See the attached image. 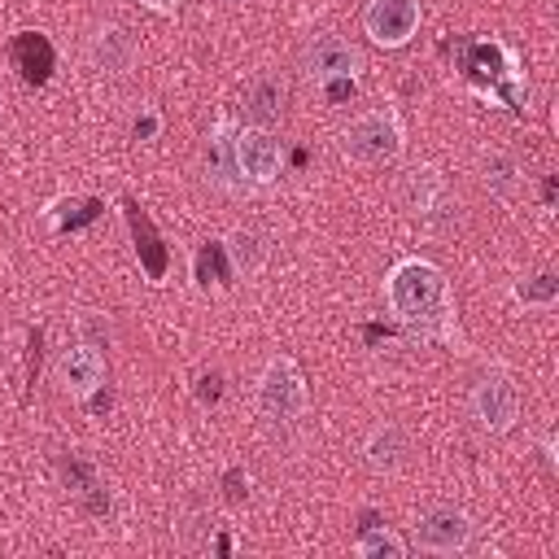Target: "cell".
Segmentation results:
<instances>
[{"mask_svg": "<svg viewBox=\"0 0 559 559\" xmlns=\"http://www.w3.org/2000/svg\"><path fill=\"white\" fill-rule=\"evenodd\" d=\"M13 66H17V74L26 79V83H48V70H52V44L44 39V35H35V31H22L17 39H13Z\"/></svg>", "mask_w": 559, "mask_h": 559, "instance_id": "14", "label": "cell"}, {"mask_svg": "<svg viewBox=\"0 0 559 559\" xmlns=\"http://www.w3.org/2000/svg\"><path fill=\"white\" fill-rule=\"evenodd\" d=\"M406 454H411V441H406V428L402 424H380L367 441H362V459L376 476H393L406 467Z\"/></svg>", "mask_w": 559, "mask_h": 559, "instance_id": "12", "label": "cell"}, {"mask_svg": "<svg viewBox=\"0 0 559 559\" xmlns=\"http://www.w3.org/2000/svg\"><path fill=\"white\" fill-rule=\"evenodd\" d=\"M480 170H485L480 183H485L489 192H498V197H511V192L520 188V162H515L511 153H489Z\"/></svg>", "mask_w": 559, "mask_h": 559, "instance_id": "18", "label": "cell"}, {"mask_svg": "<svg viewBox=\"0 0 559 559\" xmlns=\"http://www.w3.org/2000/svg\"><path fill=\"white\" fill-rule=\"evenodd\" d=\"M419 0H367L362 9V31L380 48H406L419 31Z\"/></svg>", "mask_w": 559, "mask_h": 559, "instance_id": "8", "label": "cell"}, {"mask_svg": "<svg viewBox=\"0 0 559 559\" xmlns=\"http://www.w3.org/2000/svg\"><path fill=\"white\" fill-rule=\"evenodd\" d=\"M140 4H144V9H153V13H166V17H170V13H179V0H140Z\"/></svg>", "mask_w": 559, "mask_h": 559, "instance_id": "20", "label": "cell"}, {"mask_svg": "<svg viewBox=\"0 0 559 559\" xmlns=\"http://www.w3.org/2000/svg\"><path fill=\"white\" fill-rule=\"evenodd\" d=\"M467 411L472 419L485 428V432H511L515 419H520V389L511 376L502 371H489L472 384V397H467Z\"/></svg>", "mask_w": 559, "mask_h": 559, "instance_id": "6", "label": "cell"}, {"mask_svg": "<svg viewBox=\"0 0 559 559\" xmlns=\"http://www.w3.org/2000/svg\"><path fill=\"white\" fill-rule=\"evenodd\" d=\"M231 118L223 114V118H214V127H210V135H205V148H201V166H205V183H214L218 192H245L249 183L240 179V170H236V153H231Z\"/></svg>", "mask_w": 559, "mask_h": 559, "instance_id": "9", "label": "cell"}, {"mask_svg": "<svg viewBox=\"0 0 559 559\" xmlns=\"http://www.w3.org/2000/svg\"><path fill=\"white\" fill-rule=\"evenodd\" d=\"M245 118L253 122V127H271V122H280V114H284V100H288V83L280 79V74H271V70H258L249 83H245Z\"/></svg>", "mask_w": 559, "mask_h": 559, "instance_id": "11", "label": "cell"}, {"mask_svg": "<svg viewBox=\"0 0 559 559\" xmlns=\"http://www.w3.org/2000/svg\"><path fill=\"white\" fill-rule=\"evenodd\" d=\"M92 61L105 70V74H122L131 61H135V39L122 31V26H100L96 39H92Z\"/></svg>", "mask_w": 559, "mask_h": 559, "instance_id": "13", "label": "cell"}, {"mask_svg": "<svg viewBox=\"0 0 559 559\" xmlns=\"http://www.w3.org/2000/svg\"><path fill=\"white\" fill-rule=\"evenodd\" d=\"M384 306L415 336L454 341V297H450V280L437 262L397 258L384 275Z\"/></svg>", "mask_w": 559, "mask_h": 559, "instance_id": "1", "label": "cell"}, {"mask_svg": "<svg viewBox=\"0 0 559 559\" xmlns=\"http://www.w3.org/2000/svg\"><path fill=\"white\" fill-rule=\"evenodd\" d=\"M354 555L358 559H406V542L393 528L376 524V528H367V533L354 537Z\"/></svg>", "mask_w": 559, "mask_h": 559, "instance_id": "17", "label": "cell"}, {"mask_svg": "<svg viewBox=\"0 0 559 559\" xmlns=\"http://www.w3.org/2000/svg\"><path fill=\"white\" fill-rule=\"evenodd\" d=\"M511 297H515V306H524V310H550V306L559 301V280H555V271H533V275L515 280Z\"/></svg>", "mask_w": 559, "mask_h": 559, "instance_id": "16", "label": "cell"}, {"mask_svg": "<svg viewBox=\"0 0 559 559\" xmlns=\"http://www.w3.org/2000/svg\"><path fill=\"white\" fill-rule=\"evenodd\" d=\"M472 537H476V520L454 502H437L415 520V546L428 555H463Z\"/></svg>", "mask_w": 559, "mask_h": 559, "instance_id": "5", "label": "cell"}, {"mask_svg": "<svg viewBox=\"0 0 559 559\" xmlns=\"http://www.w3.org/2000/svg\"><path fill=\"white\" fill-rule=\"evenodd\" d=\"M223 249H227V258H231V266L240 271V275H258L262 271V262H266V236L262 231H253V227H231L227 236H223Z\"/></svg>", "mask_w": 559, "mask_h": 559, "instance_id": "15", "label": "cell"}, {"mask_svg": "<svg viewBox=\"0 0 559 559\" xmlns=\"http://www.w3.org/2000/svg\"><path fill=\"white\" fill-rule=\"evenodd\" d=\"M231 153H236V170L249 188H271L284 170V148L271 135V127H253V122L236 127L231 131Z\"/></svg>", "mask_w": 559, "mask_h": 559, "instance_id": "4", "label": "cell"}, {"mask_svg": "<svg viewBox=\"0 0 559 559\" xmlns=\"http://www.w3.org/2000/svg\"><path fill=\"white\" fill-rule=\"evenodd\" d=\"M253 402H258V415H262L266 424H293V419H301L306 406H310V389H306L301 367H297L288 354H275V358L262 367V376H258Z\"/></svg>", "mask_w": 559, "mask_h": 559, "instance_id": "3", "label": "cell"}, {"mask_svg": "<svg viewBox=\"0 0 559 559\" xmlns=\"http://www.w3.org/2000/svg\"><path fill=\"white\" fill-rule=\"evenodd\" d=\"M341 153L354 166H393L406 153V127L402 114L393 105H376L367 114H358L345 131H341Z\"/></svg>", "mask_w": 559, "mask_h": 559, "instance_id": "2", "label": "cell"}, {"mask_svg": "<svg viewBox=\"0 0 559 559\" xmlns=\"http://www.w3.org/2000/svg\"><path fill=\"white\" fill-rule=\"evenodd\" d=\"M57 380H61L66 397H74V402L96 397L105 389V358H100V349L87 345V341L74 345V349H66L61 362H57Z\"/></svg>", "mask_w": 559, "mask_h": 559, "instance_id": "10", "label": "cell"}, {"mask_svg": "<svg viewBox=\"0 0 559 559\" xmlns=\"http://www.w3.org/2000/svg\"><path fill=\"white\" fill-rule=\"evenodd\" d=\"M301 66H306V79L323 92V87H332V83H358V74H362V52H358L349 39H341V35H319V39L306 48Z\"/></svg>", "mask_w": 559, "mask_h": 559, "instance_id": "7", "label": "cell"}, {"mask_svg": "<svg viewBox=\"0 0 559 559\" xmlns=\"http://www.w3.org/2000/svg\"><path fill=\"white\" fill-rule=\"evenodd\" d=\"M157 135V114L144 109V118H135V140H153Z\"/></svg>", "mask_w": 559, "mask_h": 559, "instance_id": "19", "label": "cell"}]
</instances>
